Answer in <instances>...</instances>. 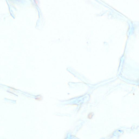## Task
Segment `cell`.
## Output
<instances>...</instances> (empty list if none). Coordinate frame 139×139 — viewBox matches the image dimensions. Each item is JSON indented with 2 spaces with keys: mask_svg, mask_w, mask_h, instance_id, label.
Segmentation results:
<instances>
[{
  "mask_svg": "<svg viewBox=\"0 0 139 139\" xmlns=\"http://www.w3.org/2000/svg\"><path fill=\"white\" fill-rule=\"evenodd\" d=\"M93 115H92V113H90L88 115V118H89L90 119H91V118L92 117Z\"/></svg>",
  "mask_w": 139,
  "mask_h": 139,
  "instance_id": "1",
  "label": "cell"
}]
</instances>
